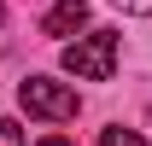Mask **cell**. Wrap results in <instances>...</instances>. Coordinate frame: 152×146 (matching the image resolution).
<instances>
[{"label": "cell", "instance_id": "obj_1", "mask_svg": "<svg viewBox=\"0 0 152 146\" xmlns=\"http://www.w3.org/2000/svg\"><path fill=\"white\" fill-rule=\"evenodd\" d=\"M64 70L76 82H111L117 70V29H94V35H82L64 47Z\"/></svg>", "mask_w": 152, "mask_h": 146}, {"label": "cell", "instance_id": "obj_2", "mask_svg": "<svg viewBox=\"0 0 152 146\" xmlns=\"http://www.w3.org/2000/svg\"><path fill=\"white\" fill-rule=\"evenodd\" d=\"M18 105L29 111V117L64 123V117H76V93L64 88V82H53V76H29V82L18 88Z\"/></svg>", "mask_w": 152, "mask_h": 146}, {"label": "cell", "instance_id": "obj_3", "mask_svg": "<svg viewBox=\"0 0 152 146\" xmlns=\"http://www.w3.org/2000/svg\"><path fill=\"white\" fill-rule=\"evenodd\" d=\"M88 23V0H58L53 12L41 18V35H76Z\"/></svg>", "mask_w": 152, "mask_h": 146}, {"label": "cell", "instance_id": "obj_4", "mask_svg": "<svg viewBox=\"0 0 152 146\" xmlns=\"http://www.w3.org/2000/svg\"><path fill=\"white\" fill-rule=\"evenodd\" d=\"M99 146H146V140H140L134 128H105V134H99Z\"/></svg>", "mask_w": 152, "mask_h": 146}, {"label": "cell", "instance_id": "obj_5", "mask_svg": "<svg viewBox=\"0 0 152 146\" xmlns=\"http://www.w3.org/2000/svg\"><path fill=\"white\" fill-rule=\"evenodd\" d=\"M0 146H23V128L12 123V117H0Z\"/></svg>", "mask_w": 152, "mask_h": 146}, {"label": "cell", "instance_id": "obj_6", "mask_svg": "<svg viewBox=\"0 0 152 146\" xmlns=\"http://www.w3.org/2000/svg\"><path fill=\"white\" fill-rule=\"evenodd\" d=\"M123 12H140V18H152V0H117Z\"/></svg>", "mask_w": 152, "mask_h": 146}, {"label": "cell", "instance_id": "obj_7", "mask_svg": "<svg viewBox=\"0 0 152 146\" xmlns=\"http://www.w3.org/2000/svg\"><path fill=\"white\" fill-rule=\"evenodd\" d=\"M41 146H70V140H64V134H47V140H41Z\"/></svg>", "mask_w": 152, "mask_h": 146}, {"label": "cell", "instance_id": "obj_8", "mask_svg": "<svg viewBox=\"0 0 152 146\" xmlns=\"http://www.w3.org/2000/svg\"><path fill=\"white\" fill-rule=\"evenodd\" d=\"M0 18H6V0H0Z\"/></svg>", "mask_w": 152, "mask_h": 146}]
</instances>
